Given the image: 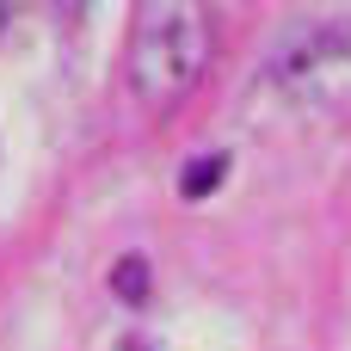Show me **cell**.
<instances>
[{"mask_svg": "<svg viewBox=\"0 0 351 351\" xmlns=\"http://www.w3.org/2000/svg\"><path fill=\"white\" fill-rule=\"evenodd\" d=\"M333 56H351V12L296 25V31L271 49L265 80H296V74H308V68H321V62H333Z\"/></svg>", "mask_w": 351, "mask_h": 351, "instance_id": "7a4b0ae2", "label": "cell"}, {"mask_svg": "<svg viewBox=\"0 0 351 351\" xmlns=\"http://www.w3.org/2000/svg\"><path fill=\"white\" fill-rule=\"evenodd\" d=\"M111 290H117L123 302H148V265H142V259H123V265L111 271Z\"/></svg>", "mask_w": 351, "mask_h": 351, "instance_id": "277c9868", "label": "cell"}, {"mask_svg": "<svg viewBox=\"0 0 351 351\" xmlns=\"http://www.w3.org/2000/svg\"><path fill=\"white\" fill-rule=\"evenodd\" d=\"M210 62V12L191 0H148L130 31V86L142 105H173Z\"/></svg>", "mask_w": 351, "mask_h": 351, "instance_id": "6da1fadb", "label": "cell"}, {"mask_svg": "<svg viewBox=\"0 0 351 351\" xmlns=\"http://www.w3.org/2000/svg\"><path fill=\"white\" fill-rule=\"evenodd\" d=\"M222 167H228L222 154H204V160H191V167L179 173V191H185V197H204V191L222 179Z\"/></svg>", "mask_w": 351, "mask_h": 351, "instance_id": "3957f363", "label": "cell"}]
</instances>
